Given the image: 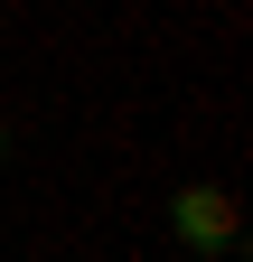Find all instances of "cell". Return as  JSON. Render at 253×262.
<instances>
[{"mask_svg":"<svg viewBox=\"0 0 253 262\" xmlns=\"http://www.w3.org/2000/svg\"><path fill=\"white\" fill-rule=\"evenodd\" d=\"M169 234H178L187 253H225V262H235L244 215H235V196H225V187H178V196H169Z\"/></svg>","mask_w":253,"mask_h":262,"instance_id":"obj_1","label":"cell"},{"mask_svg":"<svg viewBox=\"0 0 253 262\" xmlns=\"http://www.w3.org/2000/svg\"><path fill=\"white\" fill-rule=\"evenodd\" d=\"M0 159H10V122H0Z\"/></svg>","mask_w":253,"mask_h":262,"instance_id":"obj_2","label":"cell"}]
</instances>
